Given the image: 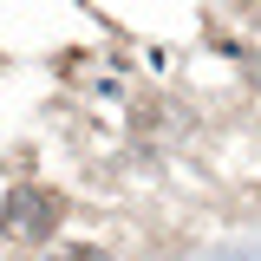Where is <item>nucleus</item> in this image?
I'll return each instance as SVG.
<instances>
[{
  "mask_svg": "<svg viewBox=\"0 0 261 261\" xmlns=\"http://www.w3.org/2000/svg\"><path fill=\"white\" fill-rule=\"evenodd\" d=\"M0 228L20 235V242H46V235L59 228V196L53 190H13L0 202Z\"/></svg>",
  "mask_w": 261,
  "mask_h": 261,
  "instance_id": "1",
  "label": "nucleus"
},
{
  "mask_svg": "<svg viewBox=\"0 0 261 261\" xmlns=\"http://www.w3.org/2000/svg\"><path fill=\"white\" fill-rule=\"evenodd\" d=\"M59 261H105L98 248H79V255H59Z\"/></svg>",
  "mask_w": 261,
  "mask_h": 261,
  "instance_id": "2",
  "label": "nucleus"
}]
</instances>
